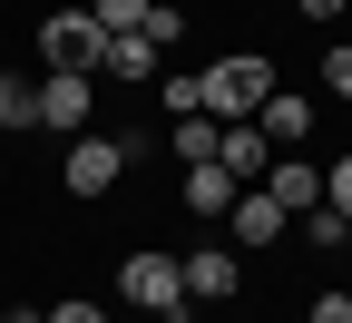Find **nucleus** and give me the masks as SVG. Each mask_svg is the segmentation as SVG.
I'll return each instance as SVG.
<instances>
[{
    "label": "nucleus",
    "instance_id": "f257e3e1",
    "mask_svg": "<svg viewBox=\"0 0 352 323\" xmlns=\"http://www.w3.org/2000/svg\"><path fill=\"white\" fill-rule=\"evenodd\" d=\"M264 98H274V69H264L254 50H235V59H215V69L196 79V108H206L215 127H226V118H254Z\"/></svg>",
    "mask_w": 352,
    "mask_h": 323
},
{
    "label": "nucleus",
    "instance_id": "1a4fd4ad",
    "mask_svg": "<svg viewBox=\"0 0 352 323\" xmlns=\"http://www.w3.org/2000/svg\"><path fill=\"white\" fill-rule=\"evenodd\" d=\"M226 225H235V236H245V245H274V236H284V225H294V216H284L274 196H264V187H235V206H226Z\"/></svg>",
    "mask_w": 352,
    "mask_h": 323
},
{
    "label": "nucleus",
    "instance_id": "39448f33",
    "mask_svg": "<svg viewBox=\"0 0 352 323\" xmlns=\"http://www.w3.org/2000/svg\"><path fill=\"white\" fill-rule=\"evenodd\" d=\"M254 187H264V196H274L284 216H303V206H323V167H314V157H294V147H284L274 167H264V176H254Z\"/></svg>",
    "mask_w": 352,
    "mask_h": 323
},
{
    "label": "nucleus",
    "instance_id": "6e6552de",
    "mask_svg": "<svg viewBox=\"0 0 352 323\" xmlns=\"http://www.w3.org/2000/svg\"><path fill=\"white\" fill-rule=\"evenodd\" d=\"M254 127H264V147H303V137H314V98H294V88H274V98L254 108Z\"/></svg>",
    "mask_w": 352,
    "mask_h": 323
},
{
    "label": "nucleus",
    "instance_id": "dca6fc26",
    "mask_svg": "<svg viewBox=\"0 0 352 323\" xmlns=\"http://www.w3.org/2000/svg\"><path fill=\"white\" fill-rule=\"evenodd\" d=\"M88 20H98V30H138L147 0H88Z\"/></svg>",
    "mask_w": 352,
    "mask_h": 323
},
{
    "label": "nucleus",
    "instance_id": "20e7f679",
    "mask_svg": "<svg viewBox=\"0 0 352 323\" xmlns=\"http://www.w3.org/2000/svg\"><path fill=\"white\" fill-rule=\"evenodd\" d=\"M39 50H50V69H98V50H108V30L88 20V10H59L50 30H39Z\"/></svg>",
    "mask_w": 352,
    "mask_h": 323
},
{
    "label": "nucleus",
    "instance_id": "aec40b11",
    "mask_svg": "<svg viewBox=\"0 0 352 323\" xmlns=\"http://www.w3.org/2000/svg\"><path fill=\"white\" fill-rule=\"evenodd\" d=\"M50 323H108V313H98V304H59Z\"/></svg>",
    "mask_w": 352,
    "mask_h": 323
},
{
    "label": "nucleus",
    "instance_id": "0eeeda50",
    "mask_svg": "<svg viewBox=\"0 0 352 323\" xmlns=\"http://www.w3.org/2000/svg\"><path fill=\"white\" fill-rule=\"evenodd\" d=\"M176 274H186V304H226V294L245 284L226 245H196V255H176Z\"/></svg>",
    "mask_w": 352,
    "mask_h": 323
},
{
    "label": "nucleus",
    "instance_id": "f3484780",
    "mask_svg": "<svg viewBox=\"0 0 352 323\" xmlns=\"http://www.w3.org/2000/svg\"><path fill=\"white\" fill-rule=\"evenodd\" d=\"M323 206H333V216H352V157H333V167H323Z\"/></svg>",
    "mask_w": 352,
    "mask_h": 323
},
{
    "label": "nucleus",
    "instance_id": "a211bd4d",
    "mask_svg": "<svg viewBox=\"0 0 352 323\" xmlns=\"http://www.w3.org/2000/svg\"><path fill=\"white\" fill-rule=\"evenodd\" d=\"M323 79H333V98H352V50H323Z\"/></svg>",
    "mask_w": 352,
    "mask_h": 323
},
{
    "label": "nucleus",
    "instance_id": "9b49d317",
    "mask_svg": "<svg viewBox=\"0 0 352 323\" xmlns=\"http://www.w3.org/2000/svg\"><path fill=\"white\" fill-rule=\"evenodd\" d=\"M186 206H196V216H226V206H235V176L215 167V157H206V167H186Z\"/></svg>",
    "mask_w": 352,
    "mask_h": 323
},
{
    "label": "nucleus",
    "instance_id": "ddd939ff",
    "mask_svg": "<svg viewBox=\"0 0 352 323\" xmlns=\"http://www.w3.org/2000/svg\"><path fill=\"white\" fill-rule=\"evenodd\" d=\"M176 157H186V167H206V157H215V118H206V108L176 118Z\"/></svg>",
    "mask_w": 352,
    "mask_h": 323
},
{
    "label": "nucleus",
    "instance_id": "f8f14e48",
    "mask_svg": "<svg viewBox=\"0 0 352 323\" xmlns=\"http://www.w3.org/2000/svg\"><path fill=\"white\" fill-rule=\"evenodd\" d=\"M0 127H39V79H0Z\"/></svg>",
    "mask_w": 352,
    "mask_h": 323
},
{
    "label": "nucleus",
    "instance_id": "7ed1b4c3",
    "mask_svg": "<svg viewBox=\"0 0 352 323\" xmlns=\"http://www.w3.org/2000/svg\"><path fill=\"white\" fill-rule=\"evenodd\" d=\"M118 176H127V147L98 137V127H78V137H69V196H108Z\"/></svg>",
    "mask_w": 352,
    "mask_h": 323
},
{
    "label": "nucleus",
    "instance_id": "4be33fe9",
    "mask_svg": "<svg viewBox=\"0 0 352 323\" xmlns=\"http://www.w3.org/2000/svg\"><path fill=\"white\" fill-rule=\"evenodd\" d=\"M0 323H50V313H30V304H20V313H0Z\"/></svg>",
    "mask_w": 352,
    "mask_h": 323
},
{
    "label": "nucleus",
    "instance_id": "9d476101",
    "mask_svg": "<svg viewBox=\"0 0 352 323\" xmlns=\"http://www.w3.org/2000/svg\"><path fill=\"white\" fill-rule=\"evenodd\" d=\"M98 79H157V39H147V30H108Z\"/></svg>",
    "mask_w": 352,
    "mask_h": 323
},
{
    "label": "nucleus",
    "instance_id": "f03ea898",
    "mask_svg": "<svg viewBox=\"0 0 352 323\" xmlns=\"http://www.w3.org/2000/svg\"><path fill=\"white\" fill-rule=\"evenodd\" d=\"M118 294L138 304V313H166V323H186V313H196V304H186V274H176V255H147V245L118 264Z\"/></svg>",
    "mask_w": 352,
    "mask_h": 323
},
{
    "label": "nucleus",
    "instance_id": "412c9836",
    "mask_svg": "<svg viewBox=\"0 0 352 323\" xmlns=\"http://www.w3.org/2000/svg\"><path fill=\"white\" fill-rule=\"evenodd\" d=\"M294 10H303V20H333V10H352V0H294Z\"/></svg>",
    "mask_w": 352,
    "mask_h": 323
},
{
    "label": "nucleus",
    "instance_id": "423d86ee",
    "mask_svg": "<svg viewBox=\"0 0 352 323\" xmlns=\"http://www.w3.org/2000/svg\"><path fill=\"white\" fill-rule=\"evenodd\" d=\"M88 79H98V69H50V79H39V118L78 137V127H88V98H98Z\"/></svg>",
    "mask_w": 352,
    "mask_h": 323
},
{
    "label": "nucleus",
    "instance_id": "2eb2a0df",
    "mask_svg": "<svg viewBox=\"0 0 352 323\" xmlns=\"http://www.w3.org/2000/svg\"><path fill=\"white\" fill-rule=\"evenodd\" d=\"M303 236H314V245H352V216H333V206H303Z\"/></svg>",
    "mask_w": 352,
    "mask_h": 323
},
{
    "label": "nucleus",
    "instance_id": "4468645a",
    "mask_svg": "<svg viewBox=\"0 0 352 323\" xmlns=\"http://www.w3.org/2000/svg\"><path fill=\"white\" fill-rule=\"evenodd\" d=\"M157 50H176V39H186V10H176V0H147V20H138Z\"/></svg>",
    "mask_w": 352,
    "mask_h": 323
},
{
    "label": "nucleus",
    "instance_id": "6ab92c4d",
    "mask_svg": "<svg viewBox=\"0 0 352 323\" xmlns=\"http://www.w3.org/2000/svg\"><path fill=\"white\" fill-rule=\"evenodd\" d=\"M303 323H352V294H323L314 313H303Z\"/></svg>",
    "mask_w": 352,
    "mask_h": 323
}]
</instances>
